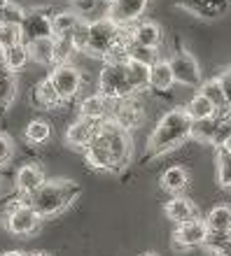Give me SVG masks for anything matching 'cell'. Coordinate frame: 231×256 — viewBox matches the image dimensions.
Here are the masks:
<instances>
[{
  "instance_id": "4fadbf2b",
  "label": "cell",
  "mask_w": 231,
  "mask_h": 256,
  "mask_svg": "<svg viewBox=\"0 0 231 256\" xmlns=\"http://www.w3.org/2000/svg\"><path fill=\"white\" fill-rule=\"evenodd\" d=\"M84 152H87V163L94 170H103V172H115V170H119L117 161L112 158V154H110L108 144L101 140V135H98Z\"/></svg>"
},
{
  "instance_id": "30bf717a",
  "label": "cell",
  "mask_w": 231,
  "mask_h": 256,
  "mask_svg": "<svg viewBox=\"0 0 231 256\" xmlns=\"http://www.w3.org/2000/svg\"><path fill=\"white\" fill-rule=\"evenodd\" d=\"M49 80L54 84V88L59 91L61 96V100H70V98H75L77 91L82 86V74L75 66H70V63H63V66H56L49 74Z\"/></svg>"
},
{
  "instance_id": "d4e9b609",
  "label": "cell",
  "mask_w": 231,
  "mask_h": 256,
  "mask_svg": "<svg viewBox=\"0 0 231 256\" xmlns=\"http://www.w3.org/2000/svg\"><path fill=\"white\" fill-rule=\"evenodd\" d=\"M187 184H189V172L180 166H173L161 175V189L168 194H180L187 189Z\"/></svg>"
},
{
  "instance_id": "6da1fadb",
  "label": "cell",
  "mask_w": 231,
  "mask_h": 256,
  "mask_svg": "<svg viewBox=\"0 0 231 256\" xmlns=\"http://www.w3.org/2000/svg\"><path fill=\"white\" fill-rule=\"evenodd\" d=\"M191 119L187 116L184 108L170 110L159 119L156 128L152 130L150 140H147V152L152 156H161L173 152L175 147H180L184 140L191 138Z\"/></svg>"
},
{
  "instance_id": "836d02e7",
  "label": "cell",
  "mask_w": 231,
  "mask_h": 256,
  "mask_svg": "<svg viewBox=\"0 0 231 256\" xmlns=\"http://www.w3.org/2000/svg\"><path fill=\"white\" fill-rule=\"evenodd\" d=\"M26 19V10L17 2H7L3 10H0V24H7V26H21Z\"/></svg>"
},
{
  "instance_id": "7c38bea8",
  "label": "cell",
  "mask_w": 231,
  "mask_h": 256,
  "mask_svg": "<svg viewBox=\"0 0 231 256\" xmlns=\"http://www.w3.org/2000/svg\"><path fill=\"white\" fill-rule=\"evenodd\" d=\"M101 130V122H91V119H77L75 124H70V128L66 130V142L70 147L77 149H87L91 142L98 138Z\"/></svg>"
},
{
  "instance_id": "44dd1931",
  "label": "cell",
  "mask_w": 231,
  "mask_h": 256,
  "mask_svg": "<svg viewBox=\"0 0 231 256\" xmlns=\"http://www.w3.org/2000/svg\"><path fill=\"white\" fill-rule=\"evenodd\" d=\"M33 100H35V105L38 108H42V110H54V108H59L61 105V96H59V91L54 88V84H52V80H42L38 86H35V91H33Z\"/></svg>"
},
{
  "instance_id": "f35d334b",
  "label": "cell",
  "mask_w": 231,
  "mask_h": 256,
  "mask_svg": "<svg viewBox=\"0 0 231 256\" xmlns=\"http://www.w3.org/2000/svg\"><path fill=\"white\" fill-rule=\"evenodd\" d=\"M217 82H219V86L224 88V96L231 105V68H226V70H222V72L217 74Z\"/></svg>"
},
{
  "instance_id": "8992f818",
  "label": "cell",
  "mask_w": 231,
  "mask_h": 256,
  "mask_svg": "<svg viewBox=\"0 0 231 256\" xmlns=\"http://www.w3.org/2000/svg\"><path fill=\"white\" fill-rule=\"evenodd\" d=\"M208 224L205 219H194V222L180 224L173 230V250L175 252H187L194 247H203L205 238H208Z\"/></svg>"
},
{
  "instance_id": "1f68e13d",
  "label": "cell",
  "mask_w": 231,
  "mask_h": 256,
  "mask_svg": "<svg viewBox=\"0 0 231 256\" xmlns=\"http://www.w3.org/2000/svg\"><path fill=\"white\" fill-rule=\"evenodd\" d=\"M126 56H129V61H138V63H145V66H154L159 61V56H156V49H150V47H143V44H136L133 38L129 42V49H126Z\"/></svg>"
},
{
  "instance_id": "e575fe53",
  "label": "cell",
  "mask_w": 231,
  "mask_h": 256,
  "mask_svg": "<svg viewBox=\"0 0 231 256\" xmlns=\"http://www.w3.org/2000/svg\"><path fill=\"white\" fill-rule=\"evenodd\" d=\"M24 42V33H21V26H7V24H0V47L10 49L14 44H21Z\"/></svg>"
},
{
  "instance_id": "277c9868",
  "label": "cell",
  "mask_w": 231,
  "mask_h": 256,
  "mask_svg": "<svg viewBox=\"0 0 231 256\" xmlns=\"http://www.w3.org/2000/svg\"><path fill=\"white\" fill-rule=\"evenodd\" d=\"M98 135H101V140L108 144L110 154H112V158L117 161V166L124 168V166L131 161V152H133L131 135L126 133L124 128L115 126L112 122H101V130H98Z\"/></svg>"
},
{
  "instance_id": "7402d4cb",
  "label": "cell",
  "mask_w": 231,
  "mask_h": 256,
  "mask_svg": "<svg viewBox=\"0 0 231 256\" xmlns=\"http://www.w3.org/2000/svg\"><path fill=\"white\" fill-rule=\"evenodd\" d=\"M126 77H129V84L136 94H143L150 86V66L138 61H126Z\"/></svg>"
},
{
  "instance_id": "60d3db41",
  "label": "cell",
  "mask_w": 231,
  "mask_h": 256,
  "mask_svg": "<svg viewBox=\"0 0 231 256\" xmlns=\"http://www.w3.org/2000/svg\"><path fill=\"white\" fill-rule=\"evenodd\" d=\"M222 147H226L231 152V130H229V135H226V140H224V144H222Z\"/></svg>"
},
{
  "instance_id": "b9f144b4",
  "label": "cell",
  "mask_w": 231,
  "mask_h": 256,
  "mask_svg": "<svg viewBox=\"0 0 231 256\" xmlns=\"http://www.w3.org/2000/svg\"><path fill=\"white\" fill-rule=\"evenodd\" d=\"M28 256H49V254H45V252H35V254H28Z\"/></svg>"
},
{
  "instance_id": "ffe728a7",
  "label": "cell",
  "mask_w": 231,
  "mask_h": 256,
  "mask_svg": "<svg viewBox=\"0 0 231 256\" xmlns=\"http://www.w3.org/2000/svg\"><path fill=\"white\" fill-rule=\"evenodd\" d=\"M184 112H187V116H189L191 122H205V119H215V116H217L215 105H212L201 91L184 105Z\"/></svg>"
},
{
  "instance_id": "5b68a950",
  "label": "cell",
  "mask_w": 231,
  "mask_h": 256,
  "mask_svg": "<svg viewBox=\"0 0 231 256\" xmlns=\"http://www.w3.org/2000/svg\"><path fill=\"white\" fill-rule=\"evenodd\" d=\"M143 119H145L143 102L138 100L136 96H131V98H124V100H115V105H112V114H110L108 122H112L115 126L124 128V130L129 133V130H133V128L140 126Z\"/></svg>"
},
{
  "instance_id": "f6af8a7d",
  "label": "cell",
  "mask_w": 231,
  "mask_h": 256,
  "mask_svg": "<svg viewBox=\"0 0 231 256\" xmlns=\"http://www.w3.org/2000/svg\"><path fill=\"white\" fill-rule=\"evenodd\" d=\"M0 63H3V47H0Z\"/></svg>"
},
{
  "instance_id": "9c48e42d",
  "label": "cell",
  "mask_w": 231,
  "mask_h": 256,
  "mask_svg": "<svg viewBox=\"0 0 231 256\" xmlns=\"http://www.w3.org/2000/svg\"><path fill=\"white\" fill-rule=\"evenodd\" d=\"M40 226V214L28 202H14L7 212V230L14 236H31Z\"/></svg>"
},
{
  "instance_id": "3957f363",
  "label": "cell",
  "mask_w": 231,
  "mask_h": 256,
  "mask_svg": "<svg viewBox=\"0 0 231 256\" xmlns=\"http://www.w3.org/2000/svg\"><path fill=\"white\" fill-rule=\"evenodd\" d=\"M98 94L108 100H124L136 96L126 77V63H105L98 74Z\"/></svg>"
},
{
  "instance_id": "ab89813d",
  "label": "cell",
  "mask_w": 231,
  "mask_h": 256,
  "mask_svg": "<svg viewBox=\"0 0 231 256\" xmlns=\"http://www.w3.org/2000/svg\"><path fill=\"white\" fill-rule=\"evenodd\" d=\"M0 256H28V254H24V252H5V254H0Z\"/></svg>"
},
{
  "instance_id": "bcb514c9",
  "label": "cell",
  "mask_w": 231,
  "mask_h": 256,
  "mask_svg": "<svg viewBox=\"0 0 231 256\" xmlns=\"http://www.w3.org/2000/svg\"><path fill=\"white\" fill-rule=\"evenodd\" d=\"M108 2H112V0H108Z\"/></svg>"
},
{
  "instance_id": "f546056e",
  "label": "cell",
  "mask_w": 231,
  "mask_h": 256,
  "mask_svg": "<svg viewBox=\"0 0 231 256\" xmlns=\"http://www.w3.org/2000/svg\"><path fill=\"white\" fill-rule=\"evenodd\" d=\"M17 98V77L12 70L0 66V108H10Z\"/></svg>"
},
{
  "instance_id": "7dc6e473",
  "label": "cell",
  "mask_w": 231,
  "mask_h": 256,
  "mask_svg": "<svg viewBox=\"0 0 231 256\" xmlns=\"http://www.w3.org/2000/svg\"><path fill=\"white\" fill-rule=\"evenodd\" d=\"M0 66H3V63H0Z\"/></svg>"
},
{
  "instance_id": "8d00e7d4",
  "label": "cell",
  "mask_w": 231,
  "mask_h": 256,
  "mask_svg": "<svg viewBox=\"0 0 231 256\" xmlns=\"http://www.w3.org/2000/svg\"><path fill=\"white\" fill-rule=\"evenodd\" d=\"M70 40H73L75 52H87V47H89V24H87V21H82L80 26L73 30Z\"/></svg>"
},
{
  "instance_id": "ac0fdd59",
  "label": "cell",
  "mask_w": 231,
  "mask_h": 256,
  "mask_svg": "<svg viewBox=\"0 0 231 256\" xmlns=\"http://www.w3.org/2000/svg\"><path fill=\"white\" fill-rule=\"evenodd\" d=\"M131 38H133L136 44L156 49L161 44L163 33H161V28H159V24H154V21H140V24H136V26L131 28Z\"/></svg>"
},
{
  "instance_id": "e0dca14e",
  "label": "cell",
  "mask_w": 231,
  "mask_h": 256,
  "mask_svg": "<svg viewBox=\"0 0 231 256\" xmlns=\"http://www.w3.org/2000/svg\"><path fill=\"white\" fill-rule=\"evenodd\" d=\"M163 212H166V216H168L170 222H175L177 226H180V224H187V222L198 219L196 205H194L189 198H173V200L166 202Z\"/></svg>"
},
{
  "instance_id": "9a60e30c",
  "label": "cell",
  "mask_w": 231,
  "mask_h": 256,
  "mask_svg": "<svg viewBox=\"0 0 231 256\" xmlns=\"http://www.w3.org/2000/svg\"><path fill=\"white\" fill-rule=\"evenodd\" d=\"M14 182H17V189H19L21 194L31 198V196L40 189L47 180H45V172H42V168L38 166V163H26V166H21L19 168Z\"/></svg>"
},
{
  "instance_id": "d590c367",
  "label": "cell",
  "mask_w": 231,
  "mask_h": 256,
  "mask_svg": "<svg viewBox=\"0 0 231 256\" xmlns=\"http://www.w3.org/2000/svg\"><path fill=\"white\" fill-rule=\"evenodd\" d=\"M75 47H73V40L70 38H56V52H54V63L56 66H63L68 63V58L73 56Z\"/></svg>"
},
{
  "instance_id": "ba28073f",
  "label": "cell",
  "mask_w": 231,
  "mask_h": 256,
  "mask_svg": "<svg viewBox=\"0 0 231 256\" xmlns=\"http://www.w3.org/2000/svg\"><path fill=\"white\" fill-rule=\"evenodd\" d=\"M21 33H24V44L40 40V38H54V33H52V14H49L47 7L28 10L26 19L21 24Z\"/></svg>"
},
{
  "instance_id": "cb8c5ba5",
  "label": "cell",
  "mask_w": 231,
  "mask_h": 256,
  "mask_svg": "<svg viewBox=\"0 0 231 256\" xmlns=\"http://www.w3.org/2000/svg\"><path fill=\"white\" fill-rule=\"evenodd\" d=\"M175 84V77H173V70H170L168 61H159L150 68V86L156 91H168Z\"/></svg>"
},
{
  "instance_id": "7a4b0ae2",
  "label": "cell",
  "mask_w": 231,
  "mask_h": 256,
  "mask_svg": "<svg viewBox=\"0 0 231 256\" xmlns=\"http://www.w3.org/2000/svg\"><path fill=\"white\" fill-rule=\"evenodd\" d=\"M80 194H82V189L77 182H70V180H54V182L42 184L40 189L28 198V205L40 214V219H47V216L61 214L68 205L75 202V198Z\"/></svg>"
},
{
  "instance_id": "83f0119b",
  "label": "cell",
  "mask_w": 231,
  "mask_h": 256,
  "mask_svg": "<svg viewBox=\"0 0 231 256\" xmlns=\"http://www.w3.org/2000/svg\"><path fill=\"white\" fill-rule=\"evenodd\" d=\"M205 224H208V230L212 233H224L231 230V208L229 205H217L212 208L205 216Z\"/></svg>"
},
{
  "instance_id": "f1b7e54d",
  "label": "cell",
  "mask_w": 231,
  "mask_h": 256,
  "mask_svg": "<svg viewBox=\"0 0 231 256\" xmlns=\"http://www.w3.org/2000/svg\"><path fill=\"white\" fill-rule=\"evenodd\" d=\"M203 247L210 256H231V230H224V233H212L210 230Z\"/></svg>"
},
{
  "instance_id": "4dcf8cb0",
  "label": "cell",
  "mask_w": 231,
  "mask_h": 256,
  "mask_svg": "<svg viewBox=\"0 0 231 256\" xmlns=\"http://www.w3.org/2000/svg\"><path fill=\"white\" fill-rule=\"evenodd\" d=\"M215 163H217V182H219V186L231 189V152L229 149L217 147Z\"/></svg>"
},
{
  "instance_id": "603a6c76",
  "label": "cell",
  "mask_w": 231,
  "mask_h": 256,
  "mask_svg": "<svg viewBox=\"0 0 231 256\" xmlns=\"http://www.w3.org/2000/svg\"><path fill=\"white\" fill-rule=\"evenodd\" d=\"M80 24H82L80 14L66 10V12H59L52 16V33H54V38H70Z\"/></svg>"
},
{
  "instance_id": "484cf974",
  "label": "cell",
  "mask_w": 231,
  "mask_h": 256,
  "mask_svg": "<svg viewBox=\"0 0 231 256\" xmlns=\"http://www.w3.org/2000/svg\"><path fill=\"white\" fill-rule=\"evenodd\" d=\"M224 122L222 119H205V122H194L191 124V138L201 142H217L219 130H222Z\"/></svg>"
},
{
  "instance_id": "d6986e66",
  "label": "cell",
  "mask_w": 231,
  "mask_h": 256,
  "mask_svg": "<svg viewBox=\"0 0 231 256\" xmlns=\"http://www.w3.org/2000/svg\"><path fill=\"white\" fill-rule=\"evenodd\" d=\"M31 61L40 66H54V52H56V38H40L26 44Z\"/></svg>"
},
{
  "instance_id": "74e56055",
  "label": "cell",
  "mask_w": 231,
  "mask_h": 256,
  "mask_svg": "<svg viewBox=\"0 0 231 256\" xmlns=\"http://www.w3.org/2000/svg\"><path fill=\"white\" fill-rule=\"evenodd\" d=\"M12 152H14V144H12V140H10V135L0 133V168L12 158Z\"/></svg>"
},
{
  "instance_id": "8fae6325",
  "label": "cell",
  "mask_w": 231,
  "mask_h": 256,
  "mask_svg": "<svg viewBox=\"0 0 231 256\" xmlns=\"http://www.w3.org/2000/svg\"><path fill=\"white\" fill-rule=\"evenodd\" d=\"M147 2L150 0H112L108 19L122 28L129 26V24H133V21L143 16V12L147 10Z\"/></svg>"
},
{
  "instance_id": "5bb4252c",
  "label": "cell",
  "mask_w": 231,
  "mask_h": 256,
  "mask_svg": "<svg viewBox=\"0 0 231 256\" xmlns=\"http://www.w3.org/2000/svg\"><path fill=\"white\" fill-rule=\"evenodd\" d=\"M112 105H115V100H108L101 94L87 96L80 105V116L91 119V122H108L110 114H112Z\"/></svg>"
},
{
  "instance_id": "d6a6232c",
  "label": "cell",
  "mask_w": 231,
  "mask_h": 256,
  "mask_svg": "<svg viewBox=\"0 0 231 256\" xmlns=\"http://www.w3.org/2000/svg\"><path fill=\"white\" fill-rule=\"evenodd\" d=\"M49 135H52V128H49L47 122H42V119H35L26 126V140L33 142V144H42V142L49 140Z\"/></svg>"
},
{
  "instance_id": "7bdbcfd3",
  "label": "cell",
  "mask_w": 231,
  "mask_h": 256,
  "mask_svg": "<svg viewBox=\"0 0 231 256\" xmlns=\"http://www.w3.org/2000/svg\"><path fill=\"white\" fill-rule=\"evenodd\" d=\"M7 2H10V0H0V10H3V7H5Z\"/></svg>"
},
{
  "instance_id": "4316f807",
  "label": "cell",
  "mask_w": 231,
  "mask_h": 256,
  "mask_svg": "<svg viewBox=\"0 0 231 256\" xmlns=\"http://www.w3.org/2000/svg\"><path fill=\"white\" fill-rule=\"evenodd\" d=\"M31 61V54H28V47L21 42V44H14L10 49H3V66L12 72H19L26 68V63Z\"/></svg>"
},
{
  "instance_id": "ee69618b",
  "label": "cell",
  "mask_w": 231,
  "mask_h": 256,
  "mask_svg": "<svg viewBox=\"0 0 231 256\" xmlns=\"http://www.w3.org/2000/svg\"><path fill=\"white\" fill-rule=\"evenodd\" d=\"M143 256H156V254H154V252H147V254H143Z\"/></svg>"
},
{
  "instance_id": "2e32d148",
  "label": "cell",
  "mask_w": 231,
  "mask_h": 256,
  "mask_svg": "<svg viewBox=\"0 0 231 256\" xmlns=\"http://www.w3.org/2000/svg\"><path fill=\"white\" fill-rule=\"evenodd\" d=\"M201 94L215 105V110H217V119L226 122V119L231 116V105H229V100H226V96H224V88L219 86L217 77L203 82V84H201Z\"/></svg>"
},
{
  "instance_id": "52a82bcc",
  "label": "cell",
  "mask_w": 231,
  "mask_h": 256,
  "mask_svg": "<svg viewBox=\"0 0 231 256\" xmlns=\"http://www.w3.org/2000/svg\"><path fill=\"white\" fill-rule=\"evenodd\" d=\"M168 66L173 70V77H175L177 84L182 86H198L201 88V68H198L196 58L189 54V52H175V54L168 58Z\"/></svg>"
}]
</instances>
